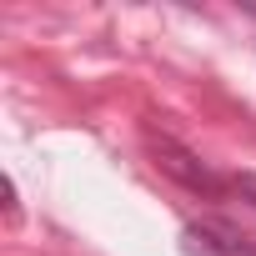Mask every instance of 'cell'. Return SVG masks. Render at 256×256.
I'll return each instance as SVG.
<instances>
[{
	"label": "cell",
	"instance_id": "1",
	"mask_svg": "<svg viewBox=\"0 0 256 256\" xmlns=\"http://www.w3.org/2000/svg\"><path fill=\"white\" fill-rule=\"evenodd\" d=\"M156 156H161V166H166L171 176H181L186 186H196V191H211V196L221 191V181H216V176H211V171H206V166H201L191 151H181L176 141H156Z\"/></svg>",
	"mask_w": 256,
	"mask_h": 256
},
{
	"label": "cell",
	"instance_id": "2",
	"mask_svg": "<svg viewBox=\"0 0 256 256\" xmlns=\"http://www.w3.org/2000/svg\"><path fill=\"white\" fill-rule=\"evenodd\" d=\"M236 186H241V196H256V176H241Z\"/></svg>",
	"mask_w": 256,
	"mask_h": 256
}]
</instances>
